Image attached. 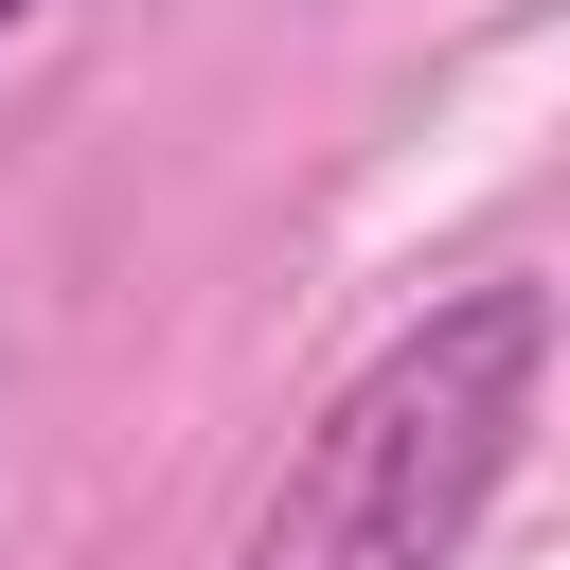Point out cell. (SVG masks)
<instances>
[{
	"instance_id": "cell-1",
	"label": "cell",
	"mask_w": 570,
	"mask_h": 570,
	"mask_svg": "<svg viewBox=\"0 0 570 570\" xmlns=\"http://www.w3.org/2000/svg\"><path fill=\"white\" fill-rule=\"evenodd\" d=\"M534 392H552V285H445L428 321H392L321 428L267 463L232 570H463V534L499 517L517 445H534Z\"/></svg>"
},
{
	"instance_id": "cell-2",
	"label": "cell",
	"mask_w": 570,
	"mask_h": 570,
	"mask_svg": "<svg viewBox=\"0 0 570 570\" xmlns=\"http://www.w3.org/2000/svg\"><path fill=\"white\" fill-rule=\"evenodd\" d=\"M18 18H36V0H0V36H18Z\"/></svg>"
}]
</instances>
